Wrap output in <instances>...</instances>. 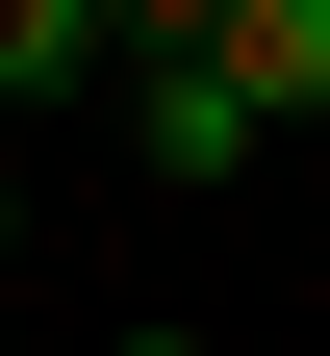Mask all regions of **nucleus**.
<instances>
[{"label":"nucleus","instance_id":"obj_5","mask_svg":"<svg viewBox=\"0 0 330 356\" xmlns=\"http://www.w3.org/2000/svg\"><path fill=\"white\" fill-rule=\"evenodd\" d=\"M102 356H204V331H102Z\"/></svg>","mask_w":330,"mask_h":356},{"label":"nucleus","instance_id":"obj_1","mask_svg":"<svg viewBox=\"0 0 330 356\" xmlns=\"http://www.w3.org/2000/svg\"><path fill=\"white\" fill-rule=\"evenodd\" d=\"M127 153H153V178H254L279 127L229 102V51H178V76H127Z\"/></svg>","mask_w":330,"mask_h":356},{"label":"nucleus","instance_id":"obj_6","mask_svg":"<svg viewBox=\"0 0 330 356\" xmlns=\"http://www.w3.org/2000/svg\"><path fill=\"white\" fill-rule=\"evenodd\" d=\"M0 229H26V178H0Z\"/></svg>","mask_w":330,"mask_h":356},{"label":"nucleus","instance_id":"obj_4","mask_svg":"<svg viewBox=\"0 0 330 356\" xmlns=\"http://www.w3.org/2000/svg\"><path fill=\"white\" fill-rule=\"evenodd\" d=\"M127 26V76H178V51H229V0H102Z\"/></svg>","mask_w":330,"mask_h":356},{"label":"nucleus","instance_id":"obj_3","mask_svg":"<svg viewBox=\"0 0 330 356\" xmlns=\"http://www.w3.org/2000/svg\"><path fill=\"white\" fill-rule=\"evenodd\" d=\"M76 76H127V26H102V0H0V127H26V102H76Z\"/></svg>","mask_w":330,"mask_h":356},{"label":"nucleus","instance_id":"obj_2","mask_svg":"<svg viewBox=\"0 0 330 356\" xmlns=\"http://www.w3.org/2000/svg\"><path fill=\"white\" fill-rule=\"evenodd\" d=\"M229 102L254 127H330V0H229Z\"/></svg>","mask_w":330,"mask_h":356}]
</instances>
